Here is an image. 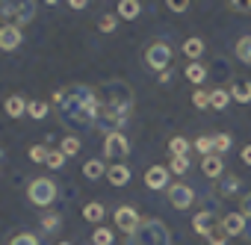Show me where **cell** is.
<instances>
[{"label":"cell","instance_id":"1","mask_svg":"<svg viewBox=\"0 0 251 245\" xmlns=\"http://www.w3.org/2000/svg\"><path fill=\"white\" fill-rule=\"evenodd\" d=\"M95 92H98V124L106 133H121V127L130 121L136 106L133 86L124 80H106L95 86Z\"/></svg>","mask_w":251,"mask_h":245},{"label":"cell","instance_id":"2","mask_svg":"<svg viewBox=\"0 0 251 245\" xmlns=\"http://www.w3.org/2000/svg\"><path fill=\"white\" fill-rule=\"evenodd\" d=\"M59 112L68 124L95 127L98 124V92H95V86H86V83L65 86V100L59 103Z\"/></svg>","mask_w":251,"mask_h":245},{"label":"cell","instance_id":"3","mask_svg":"<svg viewBox=\"0 0 251 245\" xmlns=\"http://www.w3.org/2000/svg\"><path fill=\"white\" fill-rule=\"evenodd\" d=\"M124 245H172V230L163 219H142Z\"/></svg>","mask_w":251,"mask_h":245},{"label":"cell","instance_id":"4","mask_svg":"<svg viewBox=\"0 0 251 245\" xmlns=\"http://www.w3.org/2000/svg\"><path fill=\"white\" fill-rule=\"evenodd\" d=\"M0 18H3L9 27H24L36 18V3L33 0H21V3H0Z\"/></svg>","mask_w":251,"mask_h":245},{"label":"cell","instance_id":"5","mask_svg":"<svg viewBox=\"0 0 251 245\" xmlns=\"http://www.w3.org/2000/svg\"><path fill=\"white\" fill-rule=\"evenodd\" d=\"M27 195H30V204L48 207V204H53V198H56V183H53L50 177H36V180L30 183Z\"/></svg>","mask_w":251,"mask_h":245},{"label":"cell","instance_id":"6","mask_svg":"<svg viewBox=\"0 0 251 245\" xmlns=\"http://www.w3.org/2000/svg\"><path fill=\"white\" fill-rule=\"evenodd\" d=\"M145 65L148 68H154V71H169V65H172V48L166 45V42H154V45H148V50H145Z\"/></svg>","mask_w":251,"mask_h":245},{"label":"cell","instance_id":"7","mask_svg":"<svg viewBox=\"0 0 251 245\" xmlns=\"http://www.w3.org/2000/svg\"><path fill=\"white\" fill-rule=\"evenodd\" d=\"M130 154V142H127V136L124 133H106V139H103V157L106 160H124Z\"/></svg>","mask_w":251,"mask_h":245},{"label":"cell","instance_id":"8","mask_svg":"<svg viewBox=\"0 0 251 245\" xmlns=\"http://www.w3.org/2000/svg\"><path fill=\"white\" fill-rule=\"evenodd\" d=\"M112 219H115V227H118V230H124L127 236H130V233L139 227V221H142V216H139L133 207H127V204H124V207H118Z\"/></svg>","mask_w":251,"mask_h":245},{"label":"cell","instance_id":"9","mask_svg":"<svg viewBox=\"0 0 251 245\" xmlns=\"http://www.w3.org/2000/svg\"><path fill=\"white\" fill-rule=\"evenodd\" d=\"M169 201H172L175 210H189L192 201H195V192H192L186 183H175V186L169 189Z\"/></svg>","mask_w":251,"mask_h":245},{"label":"cell","instance_id":"10","mask_svg":"<svg viewBox=\"0 0 251 245\" xmlns=\"http://www.w3.org/2000/svg\"><path fill=\"white\" fill-rule=\"evenodd\" d=\"M169 169L166 166H151L148 172H145V186L148 189H166L169 186Z\"/></svg>","mask_w":251,"mask_h":245},{"label":"cell","instance_id":"11","mask_svg":"<svg viewBox=\"0 0 251 245\" xmlns=\"http://www.w3.org/2000/svg\"><path fill=\"white\" fill-rule=\"evenodd\" d=\"M21 30L18 27H9V24H3V27H0V50H15V48H21Z\"/></svg>","mask_w":251,"mask_h":245},{"label":"cell","instance_id":"12","mask_svg":"<svg viewBox=\"0 0 251 245\" xmlns=\"http://www.w3.org/2000/svg\"><path fill=\"white\" fill-rule=\"evenodd\" d=\"M222 230H225L227 236H242V230H245V216H242V213H227V216L222 219Z\"/></svg>","mask_w":251,"mask_h":245},{"label":"cell","instance_id":"13","mask_svg":"<svg viewBox=\"0 0 251 245\" xmlns=\"http://www.w3.org/2000/svg\"><path fill=\"white\" fill-rule=\"evenodd\" d=\"M201 172H204L210 180L222 177V174H225V163H222V157H219V154H210V157H204V160H201Z\"/></svg>","mask_w":251,"mask_h":245},{"label":"cell","instance_id":"14","mask_svg":"<svg viewBox=\"0 0 251 245\" xmlns=\"http://www.w3.org/2000/svg\"><path fill=\"white\" fill-rule=\"evenodd\" d=\"M106 180H109L112 186H124V183L130 180V169H127V166H121V163H115V166L106 169Z\"/></svg>","mask_w":251,"mask_h":245},{"label":"cell","instance_id":"15","mask_svg":"<svg viewBox=\"0 0 251 245\" xmlns=\"http://www.w3.org/2000/svg\"><path fill=\"white\" fill-rule=\"evenodd\" d=\"M3 106H6V115H9V118H21V115L30 109V100H24L21 95H12V98H6Z\"/></svg>","mask_w":251,"mask_h":245},{"label":"cell","instance_id":"16","mask_svg":"<svg viewBox=\"0 0 251 245\" xmlns=\"http://www.w3.org/2000/svg\"><path fill=\"white\" fill-rule=\"evenodd\" d=\"M227 92H230V98L239 100V103H248V100H251V83H248V80H233Z\"/></svg>","mask_w":251,"mask_h":245},{"label":"cell","instance_id":"17","mask_svg":"<svg viewBox=\"0 0 251 245\" xmlns=\"http://www.w3.org/2000/svg\"><path fill=\"white\" fill-rule=\"evenodd\" d=\"M139 12H142V3H139V0H121V3H118V18H124V21L139 18Z\"/></svg>","mask_w":251,"mask_h":245},{"label":"cell","instance_id":"18","mask_svg":"<svg viewBox=\"0 0 251 245\" xmlns=\"http://www.w3.org/2000/svg\"><path fill=\"white\" fill-rule=\"evenodd\" d=\"M183 74H186V80H189V83H195V86H198V83H204V80H207V68H204V65H201V62H189V65H186V71H183Z\"/></svg>","mask_w":251,"mask_h":245},{"label":"cell","instance_id":"19","mask_svg":"<svg viewBox=\"0 0 251 245\" xmlns=\"http://www.w3.org/2000/svg\"><path fill=\"white\" fill-rule=\"evenodd\" d=\"M183 53H186L192 62H198V56L204 53V42H201L198 36H195V39H186V42H183Z\"/></svg>","mask_w":251,"mask_h":245},{"label":"cell","instance_id":"20","mask_svg":"<svg viewBox=\"0 0 251 245\" xmlns=\"http://www.w3.org/2000/svg\"><path fill=\"white\" fill-rule=\"evenodd\" d=\"M230 100H233V98H230L227 89H213V92H210V106H213V109H225Z\"/></svg>","mask_w":251,"mask_h":245},{"label":"cell","instance_id":"21","mask_svg":"<svg viewBox=\"0 0 251 245\" xmlns=\"http://www.w3.org/2000/svg\"><path fill=\"white\" fill-rule=\"evenodd\" d=\"M210 213H198L195 219H192V227H195V233H201V236H210V230H213V224H210Z\"/></svg>","mask_w":251,"mask_h":245},{"label":"cell","instance_id":"22","mask_svg":"<svg viewBox=\"0 0 251 245\" xmlns=\"http://www.w3.org/2000/svg\"><path fill=\"white\" fill-rule=\"evenodd\" d=\"M236 59L245 62V65H251V36H242L236 42Z\"/></svg>","mask_w":251,"mask_h":245},{"label":"cell","instance_id":"23","mask_svg":"<svg viewBox=\"0 0 251 245\" xmlns=\"http://www.w3.org/2000/svg\"><path fill=\"white\" fill-rule=\"evenodd\" d=\"M83 174H86L89 180H100V174H106V169H103L100 160H89V163L83 166Z\"/></svg>","mask_w":251,"mask_h":245},{"label":"cell","instance_id":"24","mask_svg":"<svg viewBox=\"0 0 251 245\" xmlns=\"http://www.w3.org/2000/svg\"><path fill=\"white\" fill-rule=\"evenodd\" d=\"M83 219H86V221H100V219H103V204H98V201L86 204V207H83Z\"/></svg>","mask_w":251,"mask_h":245},{"label":"cell","instance_id":"25","mask_svg":"<svg viewBox=\"0 0 251 245\" xmlns=\"http://www.w3.org/2000/svg\"><path fill=\"white\" fill-rule=\"evenodd\" d=\"M169 151H172V157H186V154H189V142H186L183 136H175V139L169 142Z\"/></svg>","mask_w":251,"mask_h":245},{"label":"cell","instance_id":"26","mask_svg":"<svg viewBox=\"0 0 251 245\" xmlns=\"http://www.w3.org/2000/svg\"><path fill=\"white\" fill-rule=\"evenodd\" d=\"M236 192H239V180L236 177H225V183L219 186V195L222 198H236Z\"/></svg>","mask_w":251,"mask_h":245},{"label":"cell","instance_id":"27","mask_svg":"<svg viewBox=\"0 0 251 245\" xmlns=\"http://www.w3.org/2000/svg\"><path fill=\"white\" fill-rule=\"evenodd\" d=\"M48 109H50V103H48V100H30V109H27V112H30L36 121H42V118L48 115Z\"/></svg>","mask_w":251,"mask_h":245},{"label":"cell","instance_id":"28","mask_svg":"<svg viewBox=\"0 0 251 245\" xmlns=\"http://www.w3.org/2000/svg\"><path fill=\"white\" fill-rule=\"evenodd\" d=\"M92 242L95 245H112V230L109 227H95V233H92Z\"/></svg>","mask_w":251,"mask_h":245},{"label":"cell","instance_id":"29","mask_svg":"<svg viewBox=\"0 0 251 245\" xmlns=\"http://www.w3.org/2000/svg\"><path fill=\"white\" fill-rule=\"evenodd\" d=\"M59 151H62L65 157H74V154L80 151V139H77V136H65L62 145H59Z\"/></svg>","mask_w":251,"mask_h":245},{"label":"cell","instance_id":"30","mask_svg":"<svg viewBox=\"0 0 251 245\" xmlns=\"http://www.w3.org/2000/svg\"><path fill=\"white\" fill-rule=\"evenodd\" d=\"M169 172H172V174H186V172H189V157H172Z\"/></svg>","mask_w":251,"mask_h":245},{"label":"cell","instance_id":"31","mask_svg":"<svg viewBox=\"0 0 251 245\" xmlns=\"http://www.w3.org/2000/svg\"><path fill=\"white\" fill-rule=\"evenodd\" d=\"M195 151L210 157V151H216V145H213V136H198V139H195Z\"/></svg>","mask_w":251,"mask_h":245},{"label":"cell","instance_id":"32","mask_svg":"<svg viewBox=\"0 0 251 245\" xmlns=\"http://www.w3.org/2000/svg\"><path fill=\"white\" fill-rule=\"evenodd\" d=\"M9 245H39V236H36V233H30V230H24V233L12 236V242H9Z\"/></svg>","mask_w":251,"mask_h":245},{"label":"cell","instance_id":"33","mask_svg":"<svg viewBox=\"0 0 251 245\" xmlns=\"http://www.w3.org/2000/svg\"><path fill=\"white\" fill-rule=\"evenodd\" d=\"M48 157H50V151H48L45 145H33V148H30V160H33V163H48Z\"/></svg>","mask_w":251,"mask_h":245},{"label":"cell","instance_id":"34","mask_svg":"<svg viewBox=\"0 0 251 245\" xmlns=\"http://www.w3.org/2000/svg\"><path fill=\"white\" fill-rule=\"evenodd\" d=\"M59 224H62V221H59L56 213H45V216H42V227H45V230L53 233V230H59Z\"/></svg>","mask_w":251,"mask_h":245},{"label":"cell","instance_id":"35","mask_svg":"<svg viewBox=\"0 0 251 245\" xmlns=\"http://www.w3.org/2000/svg\"><path fill=\"white\" fill-rule=\"evenodd\" d=\"M207 242H210V245H227V233H225L222 227H213L210 236H207Z\"/></svg>","mask_w":251,"mask_h":245},{"label":"cell","instance_id":"36","mask_svg":"<svg viewBox=\"0 0 251 245\" xmlns=\"http://www.w3.org/2000/svg\"><path fill=\"white\" fill-rule=\"evenodd\" d=\"M213 145H216L219 154H225V151L230 148V133H219V136H213Z\"/></svg>","mask_w":251,"mask_h":245},{"label":"cell","instance_id":"37","mask_svg":"<svg viewBox=\"0 0 251 245\" xmlns=\"http://www.w3.org/2000/svg\"><path fill=\"white\" fill-rule=\"evenodd\" d=\"M192 103H195V109H207L210 106V92H195L192 95Z\"/></svg>","mask_w":251,"mask_h":245},{"label":"cell","instance_id":"38","mask_svg":"<svg viewBox=\"0 0 251 245\" xmlns=\"http://www.w3.org/2000/svg\"><path fill=\"white\" fill-rule=\"evenodd\" d=\"M98 27H100V33H112L115 30V15H100Z\"/></svg>","mask_w":251,"mask_h":245},{"label":"cell","instance_id":"39","mask_svg":"<svg viewBox=\"0 0 251 245\" xmlns=\"http://www.w3.org/2000/svg\"><path fill=\"white\" fill-rule=\"evenodd\" d=\"M48 166H50V169H62V166H65V154H62V151H50Z\"/></svg>","mask_w":251,"mask_h":245},{"label":"cell","instance_id":"40","mask_svg":"<svg viewBox=\"0 0 251 245\" xmlns=\"http://www.w3.org/2000/svg\"><path fill=\"white\" fill-rule=\"evenodd\" d=\"M227 9L230 12H251V0H245V3H239V0H227Z\"/></svg>","mask_w":251,"mask_h":245},{"label":"cell","instance_id":"41","mask_svg":"<svg viewBox=\"0 0 251 245\" xmlns=\"http://www.w3.org/2000/svg\"><path fill=\"white\" fill-rule=\"evenodd\" d=\"M166 6H169L172 12H186V9H189L192 3H189V0H169V3H166Z\"/></svg>","mask_w":251,"mask_h":245},{"label":"cell","instance_id":"42","mask_svg":"<svg viewBox=\"0 0 251 245\" xmlns=\"http://www.w3.org/2000/svg\"><path fill=\"white\" fill-rule=\"evenodd\" d=\"M242 201H239V213L245 216V219H251V192L248 195H239Z\"/></svg>","mask_w":251,"mask_h":245},{"label":"cell","instance_id":"43","mask_svg":"<svg viewBox=\"0 0 251 245\" xmlns=\"http://www.w3.org/2000/svg\"><path fill=\"white\" fill-rule=\"evenodd\" d=\"M242 163H245V166H251V145H248V148H242Z\"/></svg>","mask_w":251,"mask_h":245},{"label":"cell","instance_id":"44","mask_svg":"<svg viewBox=\"0 0 251 245\" xmlns=\"http://www.w3.org/2000/svg\"><path fill=\"white\" fill-rule=\"evenodd\" d=\"M68 6H71V9H86L89 3H86V0H71V3H68Z\"/></svg>","mask_w":251,"mask_h":245},{"label":"cell","instance_id":"45","mask_svg":"<svg viewBox=\"0 0 251 245\" xmlns=\"http://www.w3.org/2000/svg\"><path fill=\"white\" fill-rule=\"evenodd\" d=\"M56 245H71V242H56Z\"/></svg>","mask_w":251,"mask_h":245},{"label":"cell","instance_id":"46","mask_svg":"<svg viewBox=\"0 0 251 245\" xmlns=\"http://www.w3.org/2000/svg\"><path fill=\"white\" fill-rule=\"evenodd\" d=\"M0 160H3V148H0Z\"/></svg>","mask_w":251,"mask_h":245}]
</instances>
